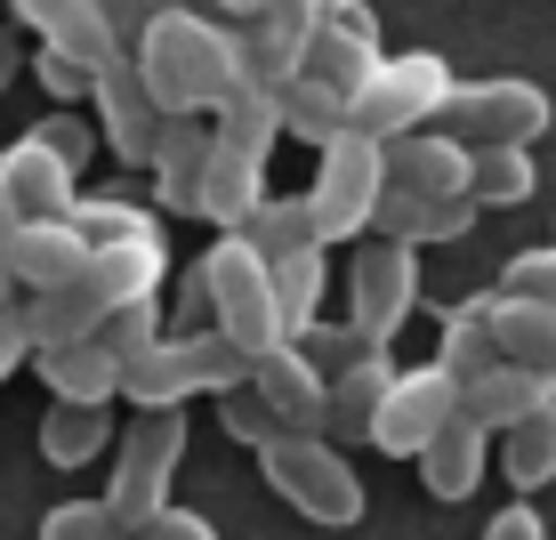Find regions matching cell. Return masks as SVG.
<instances>
[{
	"mask_svg": "<svg viewBox=\"0 0 556 540\" xmlns=\"http://www.w3.org/2000/svg\"><path fill=\"white\" fill-rule=\"evenodd\" d=\"M129 65L162 113H210L235 81V25H218L210 9H162L138 25Z\"/></svg>",
	"mask_w": 556,
	"mask_h": 540,
	"instance_id": "obj_1",
	"label": "cell"
},
{
	"mask_svg": "<svg viewBox=\"0 0 556 540\" xmlns=\"http://www.w3.org/2000/svg\"><path fill=\"white\" fill-rule=\"evenodd\" d=\"M242 379H251V355H242L235 339L178 331V339L138 347V355L122 363V388L113 395H129L138 412H178L186 395H226V388H242Z\"/></svg>",
	"mask_w": 556,
	"mask_h": 540,
	"instance_id": "obj_2",
	"label": "cell"
},
{
	"mask_svg": "<svg viewBox=\"0 0 556 540\" xmlns=\"http://www.w3.org/2000/svg\"><path fill=\"white\" fill-rule=\"evenodd\" d=\"M452 81H459V73L435 49H395V56H379V65L348 89V129H355V138H371V146L404 138V129H435Z\"/></svg>",
	"mask_w": 556,
	"mask_h": 540,
	"instance_id": "obj_3",
	"label": "cell"
},
{
	"mask_svg": "<svg viewBox=\"0 0 556 540\" xmlns=\"http://www.w3.org/2000/svg\"><path fill=\"white\" fill-rule=\"evenodd\" d=\"M202 282V306H210V331L235 339L242 355H266V347H282V315H275V282H266V259L242 235H218L202 250L194 266Z\"/></svg>",
	"mask_w": 556,
	"mask_h": 540,
	"instance_id": "obj_4",
	"label": "cell"
},
{
	"mask_svg": "<svg viewBox=\"0 0 556 540\" xmlns=\"http://www.w3.org/2000/svg\"><path fill=\"white\" fill-rule=\"evenodd\" d=\"M258 468L306 525H363V476L348 468V452H339L331 436H291L282 428V436L258 443Z\"/></svg>",
	"mask_w": 556,
	"mask_h": 540,
	"instance_id": "obj_5",
	"label": "cell"
},
{
	"mask_svg": "<svg viewBox=\"0 0 556 540\" xmlns=\"http://www.w3.org/2000/svg\"><path fill=\"white\" fill-rule=\"evenodd\" d=\"M548 89L525 81V73H492V81H452L444 113H435V129H444L452 146H532L548 129Z\"/></svg>",
	"mask_w": 556,
	"mask_h": 540,
	"instance_id": "obj_6",
	"label": "cell"
},
{
	"mask_svg": "<svg viewBox=\"0 0 556 540\" xmlns=\"http://www.w3.org/2000/svg\"><path fill=\"white\" fill-rule=\"evenodd\" d=\"M315 186H306V210H315V235L323 250L348 242V235H371V202L379 186H388V169H379V146L355 138V129H339L331 146H315Z\"/></svg>",
	"mask_w": 556,
	"mask_h": 540,
	"instance_id": "obj_7",
	"label": "cell"
},
{
	"mask_svg": "<svg viewBox=\"0 0 556 540\" xmlns=\"http://www.w3.org/2000/svg\"><path fill=\"white\" fill-rule=\"evenodd\" d=\"M186 460V412H138L122 436V460H113V492L105 508L122 516V532H138L153 508L169 500V476Z\"/></svg>",
	"mask_w": 556,
	"mask_h": 540,
	"instance_id": "obj_8",
	"label": "cell"
},
{
	"mask_svg": "<svg viewBox=\"0 0 556 540\" xmlns=\"http://www.w3.org/2000/svg\"><path fill=\"white\" fill-rule=\"evenodd\" d=\"M419 306V250L404 242H363L355 275H348V331L363 347H395V331Z\"/></svg>",
	"mask_w": 556,
	"mask_h": 540,
	"instance_id": "obj_9",
	"label": "cell"
},
{
	"mask_svg": "<svg viewBox=\"0 0 556 540\" xmlns=\"http://www.w3.org/2000/svg\"><path fill=\"white\" fill-rule=\"evenodd\" d=\"M452 412H459V388H452L444 372H435V363H412V372H395V379H388V395H379L371 436H363V443H379L388 460H412L419 443H428V436L452 419Z\"/></svg>",
	"mask_w": 556,
	"mask_h": 540,
	"instance_id": "obj_10",
	"label": "cell"
},
{
	"mask_svg": "<svg viewBox=\"0 0 556 540\" xmlns=\"http://www.w3.org/2000/svg\"><path fill=\"white\" fill-rule=\"evenodd\" d=\"M315 25H323L315 0H266L258 16H242V25H235V73L282 89L306 65V33H315Z\"/></svg>",
	"mask_w": 556,
	"mask_h": 540,
	"instance_id": "obj_11",
	"label": "cell"
},
{
	"mask_svg": "<svg viewBox=\"0 0 556 540\" xmlns=\"http://www.w3.org/2000/svg\"><path fill=\"white\" fill-rule=\"evenodd\" d=\"M89 105H98V129L113 146V162H153V138H162L169 113L153 105V89L138 81V65L129 56H113V65H98V81H89Z\"/></svg>",
	"mask_w": 556,
	"mask_h": 540,
	"instance_id": "obj_12",
	"label": "cell"
},
{
	"mask_svg": "<svg viewBox=\"0 0 556 540\" xmlns=\"http://www.w3.org/2000/svg\"><path fill=\"white\" fill-rule=\"evenodd\" d=\"M379 56H388V49H379V16L363 9V0H339V9L323 16L315 33H306V65H299V73L348 98V89L363 81V73L379 65Z\"/></svg>",
	"mask_w": 556,
	"mask_h": 540,
	"instance_id": "obj_13",
	"label": "cell"
},
{
	"mask_svg": "<svg viewBox=\"0 0 556 540\" xmlns=\"http://www.w3.org/2000/svg\"><path fill=\"white\" fill-rule=\"evenodd\" d=\"M0 266H9V282H25V291H56V282H73L89 266V242L73 235V218H16L9 235H0Z\"/></svg>",
	"mask_w": 556,
	"mask_h": 540,
	"instance_id": "obj_14",
	"label": "cell"
},
{
	"mask_svg": "<svg viewBox=\"0 0 556 540\" xmlns=\"http://www.w3.org/2000/svg\"><path fill=\"white\" fill-rule=\"evenodd\" d=\"M266 412H275V428H291V436H323V372L299 355L291 339L282 347H266V355H251V379H242Z\"/></svg>",
	"mask_w": 556,
	"mask_h": 540,
	"instance_id": "obj_15",
	"label": "cell"
},
{
	"mask_svg": "<svg viewBox=\"0 0 556 540\" xmlns=\"http://www.w3.org/2000/svg\"><path fill=\"white\" fill-rule=\"evenodd\" d=\"M379 169H388V186L428 194V202L468 194V146H452L444 129H404V138H388L379 146Z\"/></svg>",
	"mask_w": 556,
	"mask_h": 540,
	"instance_id": "obj_16",
	"label": "cell"
},
{
	"mask_svg": "<svg viewBox=\"0 0 556 540\" xmlns=\"http://www.w3.org/2000/svg\"><path fill=\"white\" fill-rule=\"evenodd\" d=\"M9 9H16V25H25V33H41V49L73 56V65H89V73L113 65V56H129L89 0H9Z\"/></svg>",
	"mask_w": 556,
	"mask_h": 540,
	"instance_id": "obj_17",
	"label": "cell"
},
{
	"mask_svg": "<svg viewBox=\"0 0 556 540\" xmlns=\"http://www.w3.org/2000/svg\"><path fill=\"white\" fill-rule=\"evenodd\" d=\"M162 275H169L162 242H105V250H89V266L73 275V291L98 306V315H113V306H129V299H153Z\"/></svg>",
	"mask_w": 556,
	"mask_h": 540,
	"instance_id": "obj_18",
	"label": "cell"
},
{
	"mask_svg": "<svg viewBox=\"0 0 556 540\" xmlns=\"http://www.w3.org/2000/svg\"><path fill=\"white\" fill-rule=\"evenodd\" d=\"M468 226H476V202H468V194L428 202V194H404V186H379V202H371V235H379V242H404V250L459 242Z\"/></svg>",
	"mask_w": 556,
	"mask_h": 540,
	"instance_id": "obj_19",
	"label": "cell"
},
{
	"mask_svg": "<svg viewBox=\"0 0 556 540\" xmlns=\"http://www.w3.org/2000/svg\"><path fill=\"white\" fill-rule=\"evenodd\" d=\"M202 162H210V113H169L162 138H153V194L162 210H178V218H194V186H202Z\"/></svg>",
	"mask_w": 556,
	"mask_h": 540,
	"instance_id": "obj_20",
	"label": "cell"
},
{
	"mask_svg": "<svg viewBox=\"0 0 556 540\" xmlns=\"http://www.w3.org/2000/svg\"><path fill=\"white\" fill-rule=\"evenodd\" d=\"M258 202H266V162L210 138V162H202V186H194V218H210L218 235H235Z\"/></svg>",
	"mask_w": 556,
	"mask_h": 540,
	"instance_id": "obj_21",
	"label": "cell"
},
{
	"mask_svg": "<svg viewBox=\"0 0 556 540\" xmlns=\"http://www.w3.org/2000/svg\"><path fill=\"white\" fill-rule=\"evenodd\" d=\"M541 403H556V379L516 372V363H492L484 379H468V388H459V419H476L484 436H508L516 419H532Z\"/></svg>",
	"mask_w": 556,
	"mask_h": 540,
	"instance_id": "obj_22",
	"label": "cell"
},
{
	"mask_svg": "<svg viewBox=\"0 0 556 540\" xmlns=\"http://www.w3.org/2000/svg\"><path fill=\"white\" fill-rule=\"evenodd\" d=\"M0 186H9L16 218H65V210H73V169L56 162V153L33 138V129H25L9 153H0Z\"/></svg>",
	"mask_w": 556,
	"mask_h": 540,
	"instance_id": "obj_23",
	"label": "cell"
},
{
	"mask_svg": "<svg viewBox=\"0 0 556 540\" xmlns=\"http://www.w3.org/2000/svg\"><path fill=\"white\" fill-rule=\"evenodd\" d=\"M484 443H492V436L476 428V419L452 412L444 428H435V436L412 452V460H419V485H428L435 500H468L476 485H484Z\"/></svg>",
	"mask_w": 556,
	"mask_h": 540,
	"instance_id": "obj_24",
	"label": "cell"
},
{
	"mask_svg": "<svg viewBox=\"0 0 556 540\" xmlns=\"http://www.w3.org/2000/svg\"><path fill=\"white\" fill-rule=\"evenodd\" d=\"M388 379H395L388 355H355L348 372H331V379H323V436H331V443H363V436H371L379 395H388Z\"/></svg>",
	"mask_w": 556,
	"mask_h": 540,
	"instance_id": "obj_25",
	"label": "cell"
},
{
	"mask_svg": "<svg viewBox=\"0 0 556 540\" xmlns=\"http://www.w3.org/2000/svg\"><path fill=\"white\" fill-rule=\"evenodd\" d=\"M33 372L49 379V403H113L122 363L98 339H65V347H33Z\"/></svg>",
	"mask_w": 556,
	"mask_h": 540,
	"instance_id": "obj_26",
	"label": "cell"
},
{
	"mask_svg": "<svg viewBox=\"0 0 556 540\" xmlns=\"http://www.w3.org/2000/svg\"><path fill=\"white\" fill-rule=\"evenodd\" d=\"M210 138L235 146V153H251V162H266V153H275V138H282L275 89L251 81V73H235V81H226V98L210 105Z\"/></svg>",
	"mask_w": 556,
	"mask_h": 540,
	"instance_id": "obj_27",
	"label": "cell"
},
{
	"mask_svg": "<svg viewBox=\"0 0 556 540\" xmlns=\"http://www.w3.org/2000/svg\"><path fill=\"white\" fill-rule=\"evenodd\" d=\"M492 363H501V347H492V291H476V299H459L444 315V331H435V372H444L452 388H468Z\"/></svg>",
	"mask_w": 556,
	"mask_h": 540,
	"instance_id": "obj_28",
	"label": "cell"
},
{
	"mask_svg": "<svg viewBox=\"0 0 556 540\" xmlns=\"http://www.w3.org/2000/svg\"><path fill=\"white\" fill-rule=\"evenodd\" d=\"M492 347H501V363H516V372L556 379V306H532V299H501V291H492Z\"/></svg>",
	"mask_w": 556,
	"mask_h": 540,
	"instance_id": "obj_29",
	"label": "cell"
},
{
	"mask_svg": "<svg viewBox=\"0 0 556 540\" xmlns=\"http://www.w3.org/2000/svg\"><path fill=\"white\" fill-rule=\"evenodd\" d=\"M235 235L251 242L266 266H275V259H299V250H323V235H315V210H306V194H266V202L251 210V218L235 226Z\"/></svg>",
	"mask_w": 556,
	"mask_h": 540,
	"instance_id": "obj_30",
	"label": "cell"
},
{
	"mask_svg": "<svg viewBox=\"0 0 556 540\" xmlns=\"http://www.w3.org/2000/svg\"><path fill=\"white\" fill-rule=\"evenodd\" d=\"M532 186H541L532 146H476V153H468V202H476V210L532 202Z\"/></svg>",
	"mask_w": 556,
	"mask_h": 540,
	"instance_id": "obj_31",
	"label": "cell"
},
{
	"mask_svg": "<svg viewBox=\"0 0 556 540\" xmlns=\"http://www.w3.org/2000/svg\"><path fill=\"white\" fill-rule=\"evenodd\" d=\"M73 235H81L89 250H105V242H162V210H146V202H122V194H73Z\"/></svg>",
	"mask_w": 556,
	"mask_h": 540,
	"instance_id": "obj_32",
	"label": "cell"
},
{
	"mask_svg": "<svg viewBox=\"0 0 556 540\" xmlns=\"http://www.w3.org/2000/svg\"><path fill=\"white\" fill-rule=\"evenodd\" d=\"M275 113H282V138H306V146H331L339 129H348V98L306 81V73H291V81L275 89Z\"/></svg>",
	"mask_w": 556,
	"mask_h": 540,
	"instance_id": "obj_33",
	"label": "cell"
},
{
	"mask_svg": "<svg viewBox=\"0 0 556 540\" xmlns=\"http://www.w3.org/2000/svg\"><path fill=\"white\" fill-rule=\"evenodd\" d=\"M501 468H508L516 500H525V492H541L548 476H556V403H541L532 419H516V428L501 436Z\"/></svg>",
	"mask_w": 556,
	"mask_h": 540,
	"instance_id": "obj_34",
	"label": "cell"
},
{
	"mask_svg": "<svg viewBox=\"0 0 556 540\" xmlns=\"http://www.w3.org/2000/svg\"><path fill=\"white\" fill-rule=\"evenodd\" d=\"M105 443H113L105 403H49L41 412V452L56 460V468H81V460L105 452Z\"/></svg>",
	"mask_w": 556,
	"mask_h": 540,
	"instance_id": "obj_35",
	"label": "cell"
},
{
	"mask_svg": "<svg viewBox=\"0 0 556 540\" xmlns=\"http://www.w3.org/2000/svg\"><path fill=\"white\" fill-rule=\"evenodd\" d=\"M266 282H275V315H282V339H299L306 323L323 315V250L275 259V266H266Z\"/></svg>",
	"mask_w": 556,
	"mask_h": 540,
	"instance_id": "obj_36",
	"label": "cell"
},
{
	"mask_svg": "<svg viewBox=\"0 0 556 540\" xmlns=\"http://www.w3.org/2000/svg\"><path fill=\"white\" fill-rule=\"evenodd\" d=\"M89 339H98L113 363H129L138 347L162 339V306H153V299H129V306H113V315H98V331H89Z\"/></svg>",
	"mask_w": 556,
	"mask_h": 540,
	"instance_id": "obj_37",
	"label": "cell"
},
{
	"mask_svg": "<svg viewBox=\"0 0 556 540\" xmlns=\"http://www.w3.org/2000/svg\"><path fill=\"white\" fill-rule=\"evenodd\" d=\"M41 540H129L122 516L105 508V500H56L41 516Z\"/></svg>",
	"mask_w": 556,
	"mask_h": 540,
	"instance_id": "obj_38",
	"label": "cell"
},
{
	"mask_svg": "<svg viewBox=\"0 0 556 540\" xmlns=\"http://www.w3.org/2000/svg\"><path fill=\"white\" fill-rule=\"evenodd\" d=\"M291 347H299V355H306V363H315V372H323V379H331V372H348V363H355V355H388V347H363V339L348 331V323H323V315H315V323H306V331H299Z\"/></svg>",
	"mask_w": 556,
	"mask_h": 540,
	"instance_id": "obj_39",
	"label": "cell"
},
{
	"mask_svg": "<svg viewBox=\"0 0 556 540\" xmlns=\"http://www.w3.org/2000/svg\"><path fill=\"white\" fill-rule=\"evenodd\" d=\"M501 299L556 306V242H548V250H516V259L501 266Z\"/></svg>",
	"mask_w": 556,
	"mask_h": 540,
	"instance_id": "obj_40",
	"label": "cell"
},
{
	"mask_svg": "<svg viewBox=\"0 0 556 540\" xmlns=\"http://www.w3.org/2000/svg\"><path fill=\"white\" fill-rule=\"evenodd\" d=\"M33 138H41V146L56 153V162L73 169V178H81V162L98 153V129H89L81 113H49V122H33Z\"/></svg>",
	"mask_w": 556,
	"mask_h": 540,
	"instance_id": "obj_41",
	"label": "cell"
},
{
	"mask_svg": "<svg viewBox=\"0 0 556 540\" xmlns=\"http://www.w3.org/2000/svg\"><path fill=\"white\" fill-rule=\"evenodd\" d=\"M218 419H226V436H242L251 452H258L266 436H282V428H275V412H266L251 388H226V395H218Z\"/></svg>",
	"mask_w": 556,
	"mask_h": 540,
	"instance_id": "obj_42",
	"label": "cell"
},
{
	"mask_svg": "<svg viewBox=\"0 0 556 540\" xmlns=\"http://www.w3.org/2000/svg\"><path fill=\"white\" fill-rule=\"evenodd\" d=\"M129 540H218V525H210L202 508H178V500H162V508H153Z\"/></svg>",
	"mask_w": 556,
	"mask_h": 540,
	"instance_id": "obj_43",
	"label": "cell"
},
{
	"mask_svg": "<svg viewBox=\"0 0 556 540\" xmlns=\"http://www.w3.org/2000/svg\"><path fill=\"white\" fill-rule=\"evenodd\" d=\"M33 73H41V89H49V98L65 105V113L89 98V81H98L89 65H73V56H56V49H41V56H33Z\"/></svg>",
	"mask_w": 556,
	"mask_h": 540,
	"instance_id": "obj_44",
	"label": "cell"
},
{
	"mask_svg": "<svg viewBox=\"0 0 556 540\" xmlns=\"http://www.w3.org/2000/svg\"><path fill=\"white\" fill-rule=\"evenodd\" d=\"M484 540H548V525H541V508H525V500H516V508H501L484 525Z\"/></svg>",
	"mask_w": 556,
	"mask_h": 540,
	"instance_id": "obj_45",
	"label": "cell"
},
{
	"mask_svg": "<svg viewBox=\"0 0 556 540\" xmlns=\"http://www.w3.org/2000/svg\"><path fill=\"white\" fill-rule=\"evenodd\" d=\"M33 363V339H25V323H16V306L0 315V379H16Z\"/></svg>",
	"mask_w": 556,
	"mask_h": 540,
	"instance_id": "obj_46",
	"label": "cell"
},
{
	"mask_svg": "<svg viewBox=\"0 0 556 540\" xmlns=\"http://www.w3.org/2000/svg\"><path fill=\"white\" fill-rule=\"evenodd\" d=\"M89 9H98L105 16V25H113V41H138V25H146V0H89Z\"/></svg>",
	"mask_w": 556,
	"mask_h": 540,
	"instance_id": "obj_47",
	"label": "cell"
},
{
	"mask_svg": "<svg viewBox=\"0 0 556 540\" xmlns=\"http://www.w3.org/2000/svg\"><path fill=\"white\" fill-rule=\"evenodd\" d=\"M16 65H25V49H16V33L0 25V98H9V81H16Z\"/></svg>",
	"mask_w": 556,
	"mask_h": 540,
	"instance_id": "obj_48",
	"label": "cell"
},
{
	"mask_svg": "<svg viewBox=\"0 0 556 540\" xmlns=\"http://www.w3.org/2000/svg\"><path fill=\"white\" fill-rule=\"evenodd\" d=\"M266 0H210V16H218V25H242V16H258Z\"/></svg>",
	"mask_w": 556,
	"mask_h": 540,
	"instance_id": "obj_49",
	"label": "cell"
},
{
	"mask_svg": "<svg viewBox=\"0 0 556 540\" xmlns=\"http://www.w3.org/2000/svg\"><path fill=\"white\" fill-rule=\"evenodd\" d=\"M9 226H16V202H9V186H0V235H9Z\"/></svg>",
	"mask_w": 556,
	"mask_h": 540,
	"instance_id": "obj_50",
	"label": "cell"
},
{
	"mask_svg": "<svg viewBox=\"0 0 556 540\" xmlns=\"http://www.w3.org/2000/svg\"><path fill=\"white\" fill-rule=\"evenodd\" d=\"M162 9H194V0H146V16H162Z\"/></svg>",
	"mask_w": 556,
	"mask_h": 540,
	"instance_id": "obj_51",
	"label": "cell"
},
{
	"mask_svg": "<svg viewBox=\"0 0 556 540\" xmlns=\"http://www.w3.org/2000/svg\"><path fill=\"white\" fill-rule=\"evenodd\" d=\"M0 315H9V266H0Z\"/></svg>",
	"mask_w": 556,
	"mask_h": 540,
	"instance_id": "obj_52",
	"label": "cell"
}]
</instances>
